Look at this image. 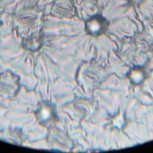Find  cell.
<instances>
[{
    "mask_svg": "<svg viewBox=\"0 0 153 153\" xmlns=\"http://www.w3.org/2000/svg\"><path fill=\"white\" fill-rule=\"evenodd\" d=\"M108 23L104 17L96 15L86 22L85 30L87 33L92 36H97L106 30Z\"/></svg>",
    "mask_w": 153,
    "mask_h": 153,
    "instance_id": "cell-1",
    "label": "cell"
}]
</instances>
